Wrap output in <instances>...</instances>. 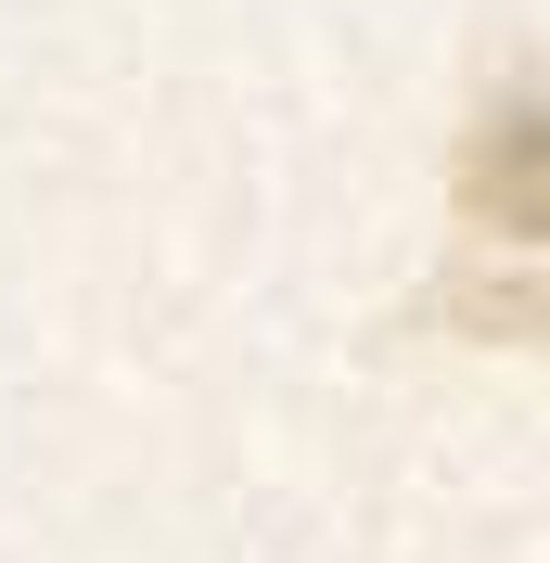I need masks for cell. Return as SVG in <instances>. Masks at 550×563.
<instances>
[{
  "mask_svg": "<svg viewBox=\"0 0 550 563\" xmlns=\"http://www.w3.org/2000/svg\"><path fill=\"white\" fill-rule=\"evenodd\" d=\"M461 192H474V218L499 231V244H538V103H513V115H486V129H474Z\"/></svg>",
  "mask_w": 550,
  "mask_h": 563,
  "instance_id": "1",
  "label": "cell"
}]
</instances>
